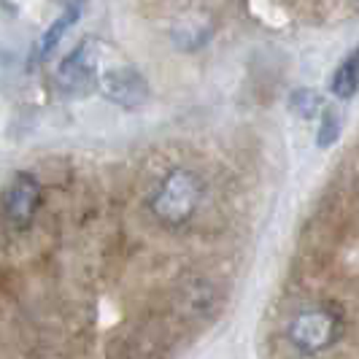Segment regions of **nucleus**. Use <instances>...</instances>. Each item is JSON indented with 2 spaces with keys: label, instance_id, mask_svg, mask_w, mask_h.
<instances>
[{
  "label": "nucleus",
  "instance_id": "7",
  "mask_svg": "<svg viewBox=\"0 0 359 359\" xmlns=\"http://www.w3.org/2000/svg\"><path fill=\"white\" fill-rule=\"evenodd\" d=\"M357 90H359V49L332 76V92L338 97H343V100L346 97H354Z\"/></svg>",
  "mask_w": 359,
  "mask_h": 359
},
{
  "label": "nucleus",
  "instance_id": "2",
  "mask_svg": "<svg viewBox=\"0 0 359 359\" xmlns=\"http://www.w3.org/2000/svg\"><path fill=\"white\" fill-rule=\"evenodd\" d=\"M338 335H341V319L327 308H311L294 316V322L289 324V341L303 354H316L330 348Z\"/></svg>",
  "mask_w": 359,
  "mask_h": 359
},
{
  "label": "nucleus",
  "instance_id": "9",
  "mask_svg": "<svg viewBox=\"0 0 359 359\" xmlns=\"http://www.w3.org/2000/svg\"><path fill=\"white\" fill-rule=\"evenodd\" d=\"M341 135V114L335 108H327L322 114V125H319V146H332Z\"/></svg>",
  "mask_w": 359,
  "mask_h": 359
},
{
  "label": "nucleus",
  "instance_id": "8",
  "mask_svg": "<svg viewBox=\"0 0 359 359\" xmlns=\"http://www.w3.org/2000/svg\"><path fill=\"white\" fill-rule=\"evenodd\" d=\"M292 111L300 116V119H313L319 111H322V97H319V92L313 90H297L292 95Z\"/></svg>",
  "mask_w": 359,
  "mask_h": 359
},
{
  "label": "nucleus",
  "instance_id": "5",
  "mask_svg": "<svg viewBox=\"0 0 359 359\" xmlns=\"http://www.w3.org/2000/svg\"><path fill=\"white\" fill-rule=\"evenodd\" d=\"M97 87L111 103L122 108H138L149 100V84L141 73L130 65H116L97 76Z\"/></svg>",
  "mask_w": 359,
  "mask_h": 359
},
{
  "label": "nucleus",
  "instance_id": "3",
  "mask_svg": "<svg viewBox=\"0 0 359 359\" xmlns=\"http://www.w3.org/2000/svg\"><path fill=\"white\" fill-rule=\"evenodd\" d=\"M97 71H100V43L95 38H87L60 62L57 81L71 95H84L97 84V76H100Z\"/></svg>",
  "mask_w": 359,
  "mask_h": 359
},
{
  "label": "nucleus",
  "instance_id": "6",
  "mask_svg": "<svg viewBox=\"0 0 359 359\" xmlns=\"http://www.w3.org/2000/svg\"><path fill=\"white\" fill-rule=\"evenodd\" d=\"M79 14H81V3H73V6H68L60 17L54 19L52 27H49V30L41 36V41H38V57H49V54L57 49V43H60V41L65 38V33L76 25Z\"/></svg>",
  "mask_w": 359,
  "mask_h": 359
},
{
  "label": "nucleus",
  "instance_id": "1",
  "mask_svg": "<svg viewBox=\"0 0 359 359\" xmlns=\"http://www.w3.org/2000/svg\"><path fill=\"white\" fill-rule=\"evenodd\" d=\"M200 198H203V181L192 170L176 168L160 184L157 195L151 200V211L162 224L179 227L184 222H189L192 214L198 211Z\"/></svg>",
  "mask_w": 359,
  "mask_h": 359
},
{
  "label": "nucleus",
  "instance_id": "4",
  "mask_svg": "<svg viewBox=\"0 0 359 359\" xmlns=\"http://www.w3.org/2000/svg\"><path fill=\"white\" fill-rule=\"evenodd\" d=\"M41 205V184L30 173H17L3 192V216L11 227L25 230Z\"/></svg>",
  "mask_w": 359,
  "mask_h": 359
}]
</instances>
